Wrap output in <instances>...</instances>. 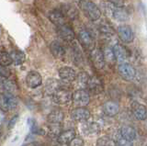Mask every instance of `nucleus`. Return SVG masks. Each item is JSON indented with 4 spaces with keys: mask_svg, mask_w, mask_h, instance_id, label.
<instances>
[{
    "mask_svg": "<svg viewBox=\"0 0 147 146\" xmlns=\"http://www.w3.org/2000/svg\"><path fill=\"white\" fill-rule=\"evenodd\" d=\"M84 144V141L80 137H77V138H74L70 143H69L68 146H83Z\"/></svg>",
    "mask_w": 147,
    "mask_h": 146,
    "instance_id": "nucleus-37",
    "label": "nucleus"
},
{
    "mask_svg": "<svg viewBox=\"0 0 147 146\" xmlns=\"http://www.w3.org/2000/svg\"><path fill=\"white\" fill-rule=\"evenodd\" d=\"M72 100L74 104L78 108H84L89 103V94L84 89L76 90L75 93L72 94Z\"/></svg>",
    "mask_w": 147,
    "mask_h": 146,
    "instance_id": "nucleus-3",
    "label": "nucleus"
},
{
    "mask_svg": "<svg viewBox=\"0 0 147 146\" xmlns=\"http://www.w3.org/2000/svg\"><path fill=\"white\" fill-rule=\"evenodd\" d=\"M49 130L53 135L58 136L61 133V131H62L61 123H51V124H49Z\"/></svg>",
    "mask_w": 147,
    "mask_h": 146,
    "instance_id": "nucleus-34",
    "label": "nucleus"
},
{
    "mask_svg": "<svg viewBox=\"0 0 147 146\" xmlns=\"http://www.w3.org/2000/svg\"><path fill=\"white\" fill-rule=\"evenodd\" d=\"M101 6V8L104 10L105 14L109 16V17H111L113 12L115 10V8H116V7L118 5H116V4H114L113 2H111L110 0H107V1H102L100 4Z\"/></svg>",
    "mask_w": 147,
    "mask_h": 146,
    "instance_id": "nucleus-27",
    "label": "nucleus"
},
{
    "mask_svg": "<svg viewBox=\"0 0 147 146\" xmlns=\"http://www.w3.org/2000/svg\"><path fill=\"white\" fill-rule=\"evenodd\" d=\"M121 138L131 141L136 139V131L133 127L125 125L121 128Z\"/></svg>",
    "mask_w": 147,
    "mask_h": 146,
    "instance_id": "nucleus-22",
    "label": "nucleus"
},
{
    "mask_svg": "<svg viewBox=\"0 0 147 146\" xmlns=\"http://www.w3.org/2000/svg\"><path fill=\"white\" fill-rule=\"evenodd\" d=\"M88 78H89V76H88V75L86 74V73L81 72L80 74L76 75V80L77 81V84L79 85H81V86H86Z\"/></svg>",
    "mask_w": 147,
    "mask_h": 146,
    "instance_id": "nucleus-31",
    "label": "nucleus"
},
{
    "mask_svg": "<svg viewBox=\"0 0 147 146\" xmlns=\"http://www.w3.org/2000/svg\"><path fill=\"white\" fill-rule=\"evenodd\" d=\"M131 111L134 118L138 120H144L146 118V108L144 105L136 103V102L132 103Z\"/></svg>",
    "mask_w": 147,
    "mask_h": 146,
    "instance_id": "nucleus-17",
    "label": "nucleus"
},
{
    "mask_svg": "<svg viewBox=\"0 0 147 146\" xmlns=\"http://www.w3.org/2000/svg\"><path fill=\"white\" fill-rule=\"evenodd\" d=\"M26 83L29 87L36 88L42 83V77L40 75V73L36 71H30V73H28L26 76Z\"/></svg>",
    "mask_w": 147,
    "mask_h": 146,
    "instance_id": "nucleus-10",
    "label": "nucleus"
},
{
    "mask_svg": "<svg viewBox=\"0 0 147 146\" xmlns=\"http://www.w3.org/2000/svg\"><path fill=\"white\" fill-rule=\"evenodd\" d=\"M86 86L89 92L93 93L95 95L100 94L103 91L102 82H101L98 77H95V76L89 77L88 80H87V83H86Z\"/></svg>",
    "mask_w": 147,
    "mask_h": 146,
    "instance_id": "nucleus-8",
    "label": "nucleus"
},
{
    "mask_svg": "<svg viewBox=\"0 0 147 146\" xmlns=\"http://www.w3.org/2000/svg\"><path fill=\"white\" fill-rule=\"evenodd\" d=\"M0 135H1V132H0Z\"/></svg>",
    "mask_w": 147,
    "mask_h": 146,
    "instance_id": "nucleus-42",
    "label": "nucleus"
},
{
    "mask_svg": "<svg viewBox=\"0 0 147 146\" xmlns=\"http://www.w3.org/2000/svg\"><path fill=\"white\" fill-rule=\"evenodd\" d=\"M0 85H1L2 88L6 91V93L16 95L18 91V87L17 84L13 80H10L8 78H2L0 80Z\"/></svg>",
    "mask_w": 147,
    "mask_h": 146,
    "instance_id": "nucleus-19",
    "label": "nucleus"
},
{
    "mask_svg": "<svg viewBox=\"0 0 147 146\" xmlns=\"http://www.w3.org/2000/svg\"><path fill=\"white\" fill-rule=\"evenodd\" d=\"M12 63L10 54L5 51H0V65L8 66Z\"/></svg>",
    "mask_w": 147,
    "mask_h": 146,
    "instance_id": "nucleus-29",
    "label": "nucleus"
},
{
    "mask_svg": "<svg viewBox=\"0 0 147 146\" xmlns=\"http://www.w3.org/2000/svg\"><path fill=\"white\" fill-rule=\"evenodd\" d=\"M59 76L63 81L64 82H73L76 80V73L73 69L72 67L69 66H64L59 69Z\"/></svg>",
    "mask_w": 147,
    "mask_h": 146,
    "instance_id": "nucleus-14",
    "label": "nucleus"
},
{
    "mask_svg": "<svg viewBox=\"0 0 147 146\" xmlns=\"http://www.w3.org/2000/svg\"><path fill=\"white\" fill-rule=\"evenodd\" d=\"M6 121V116L4 115V113L0 111V126L4 124V122Z\"/></svg>",
    "mask_w": 147,
    "mask_h": 146,
    "instance_id": "nucleus-40",
    "label": "nucleus"
},
{
    "mask_svg": "<svg viewBox=\"0 0 147 146\" xmlns=\"http://www.w3.org/2000/svg\"><path fill=\"white\" fill-rule=\"evenodd\" d=\"M76 137V131L74 130H69L61 132L58 136H57V141L59 143H63V144H67Z\"/></svg>",
    "mask_w": 147,
    "mask_h": 146,
    "instance_id": "nucleus-23",
    "label": "nucleus"
},
{
    "mask_svg": "<svg viewBox=\"0 0 147 146\" xmlns=\"http://www.w3.org/2000/svg\"><path fill=\"white\" fill-rule=\"evenodd\" d=\"M78 6L85 16L91 21H96L100 19L101 11L92 0H78Z\"/></svg>",
    "mask_w": 147,
    "mask_h": 146,
    "instance_id": "nucleus-1",
    "label": "nucleus"
},
{
    "mask_svg": "<svg viewBox=\"0 0 147 146\" xmlns=\"http://www.w3.org/2000/svg\"><path fill=\"white\" fill-rule=\"evenodd\" d=\"M77 39L78 42H79L81 46L87 50H91L95 48V40L92 33L89 30L82 29L78 31L77 34Z\"/></svg>",
    "mask_w": 147,
    "mask_h": 146,
    "instance_id": "nucleus-2",
    "label": "nucleus"
},
{
    "mask_svg": "<svg viewBox=\"0 0 147 146\" xmlns=\"http://www.w3.org/2000/svg\"><path fill=\"white\" fill-rule=\"evenodd\" d=\"M103 111L106 115L109 117L116 116L119 111V104L114 101H109L104 104L103 106Z\"/></svg>",
    "mask_w": 147,
    "mask_h": 146,
    "instance_id": "nucleus-21",
    "label": "nucleus"
},
{
    "mask_svg": "<svg viewBox=\"0 0 147 146\" xmlns=\"http://www.w3.org/2000/svg\"><path fill=\"white\" fill-rule=\"evenodd\" d=\"M90 58L93 65L96 69H103L105 67L106 62L104 59L103 52L98 48H94L90 51Z\"/></svg>",
    "mask_w": 147,
    "mask_h": 146,
    "instance_id": "nucleus-6",
    "label": "nucleus"
},
{
    "mask_svg": "<svg viewBox=\"0 0 147 146\" xmlns=\"http://www.w3.org/2000/svg\"><path fill=\"white\" fill-rule=\"evenodd\" d=\"M96 144L98 146H116L115 141L109 137H101L96 141Z\"/></svg>",
    "mask_w": 147,
    "mask_h": 146,
    "instance_id": "nucleus-30",
    "label": "nucleus"
},
{
    "mask_svg": "<svg viewBox=\"0 0 147 146\" xmlns=\"http://www.w3.org/2000/svg\"><path fill=\"white\" fill-rule=\"evenodd\" d=\"M5 95H6L7 99V103H8V106H9V109L15 108L18 106V100L16 98V96L15 95L8 94V93H6Z\"/></svg>",
    "mask_w": 147,
    "mask_h": 146,
    "instance_id": "nucleus-32",
    "label": "nucleus"
},
{
    "mask_svg": "<svg viewBox=\"0 0 147 146\" xmlns=\"http://www.w3.org/2000/svg\"><path fill=\"white\" fill-rule=\"evenodd\" d=\"M118 34L122 42L125 43H130L133 40L134 35H133L132 29L128 25H121L118 28Z\"/></svg>",
    "mask_w": 147,
    "mask_h": 146,
    "instance_id": "nucleus-9",
    "label": "nucleus"
},
{
    "mask_svg": "<svg viewBox=\"0 0 147 146\" xmlns=\"http://www.w3.org/2000/svg\"><path fill=\"white\" fill-rule=\"evenodd\" d=\"M118 145L119 146H133L131 141L123 139V138H121V137L118 140Z\"/></svg>",
    "mask_w": 147,
    "mask_h": 146,
    "instance_id": "nucleus-38",
    "label": "nucleus"
},
{
    "mask_svg": "<svg viewBox=\"0 0 147 146\" xmlns=\"http://www.w3.org/2000/svg\"><path fill=\"white\" fill-rule=\"evenodd\" d=\"M52 97L54 103L59 105H63L70 102L72 100V93L69 90L59 88L58 90L55 91Z\"/></svg>",
    "mask_w": 147,
    "mask_h": 146,
    "instance_id": "nucleus-5",
    "label": "nucleus"
},
{
    "mask_svg": "<svg viewBox=\"0 0 147 146\" xmlns=\"http://www.w3.org/2000/svg\"><path fill=\"white\" fill-rule=\"evenodd\" d=\"M49 20L56 27L66 24V17H64L61 9H53L49 13Z\"/></svg>",
    "mask_w": 147,
    "mask_h": 146,
    "instance_id": "nucleus-12",
    "label": "nucleus"
},
{
    "mask_svg": "<svg viewBox=\"0 0 147 146\" xmlns=\"http://www.w3.org/2000/svg\"><path fill=\"white\" fill-rule=\"evenodd\" d=\"M59 88H61V83L60 81L55 78H49L45 82L44 92L47 96H53V93Z\"/></svg>",
    "mask_w": 147,
    "mask_h": 146,
    "instance_id": "nucleus-18",
    "label": "nucleus"
},
{
    "mask_svg": "<svg viewBox=\"0 0 147 146\" xmlns=\"http://www.w3.org/2000/svg\"><path fill=\"white\" fill-rule=\"evenodd\" d=\"M61 11L66 19L70 20H76L79 17V12L77 8L72 4H63L62 6Z\"/></svg>",
    "mask_w": 147,
    "mask_h": 146,
    "instance_id": "nucleus-11",
    "label": "nucleus"
},
{
    "mask_svg": "<svg viewBox=\"0 0 147 146\" xmlns=\"http://www.w3.org/2000/svg\"><path fill=\"white\" fill-rule=\"evenodd\" d=\"M10 75H11V72L7 68V66L0 65V76L3 77V78H8Z\"/></svg>",
    "mask_w": 147,
    "mask_h": 146,
    "instance_id": "nucleus-36",
    "label": "nucleus"
},
{
    "mask_svg": "<svg viewBox=\"0 0 147 146\" xmlns=\"http://www.w3.org/2000/svg\"><path fill=\"white\" fill-rule=\"evenodd\" d=\"M103 55H104V59H105V62H108V63H113L116 60H115V56H114V53L112 52V49L111 48H106L103 52Z\"/></svg>",
    "mask_w": 147,
    "mask_h": 146,
    "instance_id": "nucleus-33",
    "label": "nucleus"
},
{
    "mask_svg": "<svg viewBox=\"0 0 147 146\" xmlns=\"http://www.w3.org/2000/svg\"><path fill=\"white\" fill-rule=\"evenodd\" d=\"M83 132L87 136H94L99 132V126L98 123H87L83 127Z\"/></svg>",
    "mask_w": 147,
    "mask_h": 146,
    "instance_id": "nucleus-25",
    "label": "nucleus"
},
{
    "mask_svg": "<svg viewBox=\"0 0 147 146\" xmlns=\"http://www.w3.org/2000/svg\"><path fill=\"white\" fill-rule=\"evenodd\" d=\"M57 146H68L67 144H63V143H59Z\"/></svg>",
    "mask_w": 147,
    "mask_h": 146,
    "instance_id": "nucleus-41",
    "label": "nucleus"
},
{
    "mask_svg": "<svg viewBox=\"0 0 147 146\" xmlns=\"http://www.w3.org/2000/svg\"><path fill=\"white\" fill-rule=\"evenodd\" d=\"M9 54H10L12 63H15L16 65H20L25 62V54L21 51L15 50V51H12Z\"/></svg>",
    "mask_w": 147,
    "mask_h": 146,
    "instance_id": "nucleus-26",
    "label": "nucleus"
},
{
    "mask_svg": "<svg viewBox=\"0 0 147 146\" xmlns=\"http://www.w3.org/2000/svg\"><path fill=\"white\" fill-rule=\"evenodd\" d=\"M111 17L118 22H126L129 20L130 15H129L128 10L124 7L117 6L116 8H115Z\"/></svg>",
    "mask_w": 147,
    "mask_h": 146,
    "instance_id": "nucleus-16",
    "label": "nucleus"
},
{
    "mask_svg": "<svg viewBox=\"0 0 147 146\" xmlns=\"http://www.w3.org/2000/svg\"><path fill=\"white\" fill-rule=\"evenodd\" d=\"M71 116L74 120L76 121H86L90 118V111L86 108H77L73 109L71 112Z\"/></svg>",
    "mask_w": 147,
    "mask_h": 146,
    "instance_id": "nucleus-13",
    "label": "nucleus"
},
{
    "mask_svg": "<svg viewBox=\"0 0 147 146\" xmlns=\"http://www.w3.org/2000/svg\"><path fill=\"white\" fill-rule=\"evenodd\" d=\"M18 115L17 114L16 116H14L11 120H10V121L8 122V128L9 129H11V128H13L14 127V125L16 124V122H17V120H18Z\"/></svg>",
    "mask_w": 147,
    "mask_h": 146,
    "instance_id": "nucleus-39",
    "label": "nucleus"
},
{
    "mask_svg": "<svg viewBox=\"0 0 147 146\" xmlns=\"http://www.w3.org/2000/svg\"><path fill=\"white\" fill-rule=\"evenodd\" d=\"M0 110L3 112H7L9 110L7 99L5 94H0Z\"/></svg>",
    "mask_w": 147,
    "mask_h": 146,
    "instance_id": "nucleus-35",
    "label": "nucleus"
},
{
    "mask_svg": "<svg viewBox=\"0 0 147 146\" xmlns=\"http://www.w3.org/2000/svg\"><path fill=\"white\" fill-rule=\"evenodd\" d=\"M64 118V114L62 110L60 109H54L51 112L48 117L47 120L49 122V124L51 123H62Z\"/></svg>",
    "mask_w": 147,
    "mask_h": 146,
    "instance_id": "nucleus-24",
    "label": "nucleus"
},
{
    "mask_svg": "<svg viewBox=\"0 0 147 146\" xmlns=\"http://www.w3.org/2000/svg\"><path fill=\"white\" fill-rule=\"evenodd\" d=\"M118 72L119 75L126 81L133 80L136 75V71L134 69V67L127 63H121V65L118 66Z\"/></svg>",
    "mask_w": 147,
    "mask_h": 146,
    "instance_id": "nucleus-4",
    "label": "nucleus"
},
{
    "mask_svg": "<svg viewBox=\"0 0 147 146\" xmlns=\"http://www.w3.org/2000/svg\"><path fill=\"white\" fill-rule=\"evenodd\" d=\"M98 31L103 35L109 36V35H112L113 34V29L112 27H110V25L109 23L105 21H100L98 25Z\"/></svg>",
    "mask_w": 147,
    "mask_h": 146,
    "instance_id": "nucleus-28",
    "label": "nucleus"
},
{
    "mask_svg": "<svg viewBox=\"0 0 147 146\" xmlns=\"http://www.w3.org/2000/svg\"><path fill=\"white\" fill-rule=\"evenodd\" d=\"M57 34L64 42H71L75 40V33L70 26L64 24L62 26L57 27Z\"/></svg>",
    "mask_w": 147,
    "mask_h": 146,
    "instance_id": "nucleus-7",
    "label": "nucleus"
},
{
    "mask_svg": "<svg viewBox=\"0 0 147 146\" xmlns=\"http://www.w3.org/2000/svg\"><path fill=\"white\" fill-rule=\"evenodd\" d=\"M111 49H112V52L114 53L115 60L121 63H125V61L128 58V53H127L126 49L124 48L122 45L119 44V43L115 44Z\"/></svg>",
    "mask_w": 147,
    "mask_h": 146,
    "instance_id": "nucleus-15",
    "label": "nucleus"
},
{
    "mask_svg": "<svg viewBox=\"0 0 147 146\" xmlns=\"http://www.w3.org/2000/svg\"><path fill=\"white\" fill-rule=\"evenodd\" d=\"M50 51L53 55L57 59H63L65 55V50L59 42H53L50 44Z\"/></svg>",
    "mask_w": 147,
    "mask_h": 146,
    "instance_id": "nucleus-20",
    "label": "nucleus"
}]
</instances>
